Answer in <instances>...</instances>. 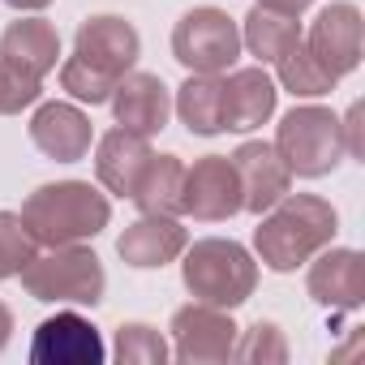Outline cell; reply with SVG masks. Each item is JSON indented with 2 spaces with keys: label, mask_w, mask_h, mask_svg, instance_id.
<instances>
[{
  "label": "cell",
  "mask_w": 365,
  "mask_h": 365,
  "mask_svg": "<svg viewBox=\"0 0 365 365\" xmlns=\"http://www.w3.org/2000/svg\"><path fill=\"white\" fill-rule=\"evenodd\" d=\"M9 331H14V309L0 301V352H5V344H9Z\"/></svg>",
  "instance_id": "cell-30"
},
{
  "label": "cell",
  "mask_w": 365,
  "mask_h": 365,
  "mask_svg": "<svg viewBox=\"0 0 365 365\" xmlns=\"http://www.w3.org/2000/svg\"><path fill=\"white\" fill-rule=\"evenodd\" d=\"M103 356L108 348H103L99 327L82 318L78 309H61L35 327V339H31L35 365H103Z\"/></svg>",
  "instance_id": "cell-10"
},
{
  "label": "cell",
  "mask_w": 365,
  "mask_h": 365,
  "mask_svg": "<svg viewBox=\"0 0 365 365\" xmlns=\"http://www.w3.org/2000/svg\"><path fill=\"white\" fill-rule=\"evenodd\" d=\"M150 142L142 133H129V129H108L99 138V150H95V172H99V185L116 198H133V185L142 168L150 163Z\"/></svg>",
  "instance_id": "cell-19"
},
{
  "label": "cell",
  "mask_w": 365,
  "mask_h": 365,
  "mask_svg": "<svg viewBox=\"0 0 365 365\" xmlns=\"http://www.w3.org/2000/svg\"><path fill=\"white\" fill-rule=\"evenodd\" d=\"M339 232V215L318 194H284L271 211H262V224L254 228V250L262 267L275 275H288L305 267L318 250H327Z\"/></svg>",
  "instance_id": "cell-2"
},
{
  "label": "cell",
  "mask_w": 365,
  "mask_h": 365,
  "mask_svg": "<svg viewBox=\"0 0 365 365\" xmlns=\"http://www.w3.org/2000/svg\"><path fill=\"white\" fill-rule=\"evenodd\" d=\"M275 82L262 65L224 78V133H250L275 116Z\"/></svg>",
  "instance_id": "cell-17"
},
{
  "label": "cell",
  "mask_w": 365,
  "mask_h": 365,
  "mask_svg": "<svg viewBox=\"0 0 365 365\" xmlns=\"http://www.w3.org/2000/svg\"><path fill=\"white\" fill-rule=\"evenodd\" d=\"M275 73H279V82H284V91H292V95H301V99H314V95H327V91H335V78H327L322 69H318V61L309 56V48H305V35L271 65Z\"/></svg>",
  "instance_id": "cell-23"
},
{
  "label": "cell",
  "mask_w": 365,
  "mask_h": 365,
  "mask_svg": "<svg viewBox=\"0 0 365 365\" xmlns=\"http://www.w3.org/2000/svg\"><path fill=\"white\" fill-rule=\"evenodd\" d=\"M91 138H95V129H91L86 112L73 108V103H56V99H52V103H39L35 116H31V142H35L48 159H56V163H78V159H86Z\"/></svg>",
  "instance_id": "cell-15"
},
{
  "label": "cell",
  "mask_w": 365,
  "mask_h": 365,
  "mask_svg": "<svg viewBox=\"0 0 365 365\" xmlns=\"http://www.w3.org/2000/svg\"><path fill=\"white\" fill-rule=\"evenodd\" d=\"M35 254H39V245H35L31 228L22 224V215L0 211V284L14 279V275H22V267H26Z\"/></svg>",
  "instance_id": "cell-24"
},
{
  "label": "cell",
  "mask_w": 365,
  "mask_h": 365,
  "mask_svg": "<svg viewBox=\"0 0 365 365\" xmlns=\"http://www.w3.org/2000/svg\"><path fill=\"white\" fill-rule=\"evenodd\" d=\"M176 116L198 138L224 133V78L220 73H190L176 91Z\"/></svg>",
  "instance_id": "cell-20"
},
{
  "label": "cell",
  "mask_w": 365,
  "mask_h": 365,
  "mask_svg": "<svg viewBox=\"0 0 365 365\" xmlns=\"http://www.w3.org/2000/svg\"><path fill=\"white\" fill-rule=\"evenodd\" d=\"M271 146L279 150V159L288 163L292 176H309V180L335 172L348 155L339 116L331 108H318V103H301V108L284 112Z\"/></svg>",
  "instance_id": "cell-5"
},
{
  "label": "cell",
  "mask_w": 365,
  "mask_h": 365,
  "mask_svg": "<svg viewBox=\"0 0 365 365\" xmlns=\"http://www.w3.org/2000/svg\"><path fill=\"white\" fill-rule=\"evenodd\" d=\"M228 159L241 176V211L262 215L292 190V172L271 142H241Z\"/></svg>",
  "instance_id": "cell-12"
},
{
  "label": "cell",
  "mask_w": 365,
  "mask_h": 365,
  "mask_svg": "<svg viewBox=\"0 0 365 365\" xmlns=\"http://www.w3.org/2000/svg\"><path fill=\"white\" fill-rule=\"evenodd\" d=\"M262 9H271V14H284V18H301L314 0H258Z\"/></svg>",
  "instance_id": "cell-29"
},
{
  "label": "cell",
  "mask_w": 365,
  "mask_h": 365,
  "mask_svg": "<svg viewBox=\"0 0 365 365\" xmlns=\"http://www.w3.org/2000/svg\"><path fill=\"white\" fill-rule=\"evenodd\" d=\"M172 56L190 73H224L241 56V26L224 9H190L172 26Z\"/></svg>",
  "instance_id": "cell-7"
},
{
  "label": "cell",
  "mask_w": 365,
  "mask_h": 365,
  "mask_svg": "<svg viewBox=\"0 0 365 365\" xmlns=\"http://www.w3.org/2000/svg\"><path fill=\"white\" fill-rule=\"evenodd\" d=\"M344 125V146H348V155H361V103H352L348 108V120H339Z\"/></svg>",
  "instance_id": "cell-28"
},
{
  "label": "cell",
  "mask_w": 365,
  "mask_h": 365,
  "mask_svg": "<svg viewBox=\"0 0 365 365\" xmlns=\"http://www.w3.org/2000/svg\"><path fill=\"white\" fill-rule=\"evenodd\" d=\"M190 245V232L176 224V215H142L138 224H129L116 241V254L138 267V271H155V267H168L185 254Z\"/></svg>",
  "instance_id": "cell-16"
},
{
  "label": "cell",
  "mask_w": 365,
  "mask_h": 365,
  "mask_svg": "<svg viewBox=\"0 0 365 365\" xmlns=\"http://www.w3.org/2000/svg\"><path fill=\"white\" fill-rule=\"evenodd\" d=\"M138 52H142V39H138L133 22H125L116 14H95L78 26L73 56L61 65V86L91 108L108 103L116 82L138 65Z\"/></svg>",
  "instance_id": "cell-1"
},
{
  "label": "cell",
  "mask_w": 365,
  "mask_h": 365,
  "mask_svg": "<svg viewBox=\"0 0 365 365\" xmlns=\"http://www.w3.org/2000/svg\"><path fill=\"white\" fill-rule=\"evenodd\" d=\"M305 48L309 56L318 61V69L327 78H344L361 65V9L352 5V0H335V5H327L309 35H305Z\"/></svg>",
  "instance_id": "cell-11"
},
{
  "label": "cell",
  "mask_w": 365,
  "mask_h": 365,
  "mask_svg": "<svg viewBox=\"0 0 365 365\" xmlns=\"http://www.w3.org/2000/svg\"><path fill=\"white\" fill-rule=\"evenodd\" d=\"M237 361H288V344H284V331L275 322H254L245 331H237V348H232Z\"/></svg>",
  "instance_id": "cell-26"
},
{
  "label": "cell",
  "mask_w": 365,
  "mask_h": 365,
  "mask_svg": "<svg viewBox=\"0 0 365 365\" xmlns=\"http://www.w3.org/2000/svg\"><path fill=\"white\" fill-rule=\"evenodd\" d=\"M185 288L194 292V301L215 305V309H237L254 297L258 288V262L250 258L245 245L224 241V237H207L185 245V262H180Z\"/></svg>",
  "instance_id": "cell-4"
},
{
  "label": "cell",
  "mask_w": 365,
  "mask_h": 365,
  "mask_svg": "<svg viewBox=\"0 0 365 365\" xmlns=\"http://www.w3.org/2000/svg\"><path fill=\"white\" fill-rule=\"evenodd\" d=\"M301 39V26L297 18H284V14H271L262 5H254L245 14V31H241V43L262 61V65H275L292 43Z\"/></svg>",
  "instance_id": "cell-22"
},
{
  "label": "cell",
  "mask_w": 365,
  "mask_h": 365,
  "mask_svg": "<svg viewBox=\"0 0 365 365\" xmlns=\"http://www.w3.org/2000/svg\"><path fill=\"white\" fill-rule=\"evenodd\" d=\"M22 288L48 305H99L108 275L103 262L82 245H56L22 267Z\"/></svg>",
  "instance_id": "cell-6"
},
{
  "label": "cell",
  "mask_w": 365,
  "mask_h": 365,
  "mask_svg": "<svg viewBox=\"0 0 365 365\" xmlns=\"http://www.w3.org/2000/svg\"><path fill=\"white\" fill-rule=\"evenodd\" d=\"M180 180H185L180 155H150L129 202L142 215H180Z\"/></svg>",
  "instance_id": "cell-21"
},
{
  "label": "cell",
  "mask_w": 365,
  "mask_h": 365,
  "mask_svg": "<svg viewBox=\"0 0 365 365\" xmlns=\"http://www.w3.org/2000/svg\"><path fill=\"white\" fill-rule=\"evenodd\" d=\"M241 211V176L228 155H202L180 180V215L202 224H224Z\"/></svg>",
  "instance_id": "cell-8"
},
{
  "label": "cell",
  "mask_w": 365,
  "mask_h": 365,
  "mask_svg": "<svg viewBox=\"0 0 365 365\" xmlns=\"http://www.w3.org/2000/svg\"><path fill=\"white\" fill-rule=\"evenodd\" d=\"M39 95H43V82L39 78H26L14 65L0 61V116H18L22 108L39 103Z\"/></svg>",
  "instance_id": "cell-27"
},
{
  "label": "cell",
  "mask_w": 365,
  "mask_h": 365,
  "mask_svg": "<svg viewBox=\"0 0 365 365\" xmlns=\"http://www.w3.org/2000/svg\"><path fill=\"white\" fill-rule=\"evenodd\" d=\"M108 103H112L116 125L129 129V133H142V138L159 133V129L168 125V116H172V91L163 86L159 73H138V69H129V73L116 82V91L108 95Z\"/></svg>",
  "instance_id": "cell-13"
},
{
  "label": "cell",
  "mask_w": 365,
  "mask_h": 365,
  "mask_svg": "<svg viewBox=\"0 0 365 365\" xmlns=\"http://www.w3.org/2000/svg\"><path fill=\"white\" fill-rule=\"evenodd\" d=\"M116 361L120 365H163L168 361V344L155 327L146 322H125L116 331Z\"/></svg>",
  "instance_id": "cell-25"
},
{
  "label": "cell",
  "mask_w": 365,
  "mask_h": 365,
  "mask_svg": "<svg viewBox=\"0 0 365 365\" xmlns=\"http://www.w3.org/2000/svg\"><path fill=\"white\" fill-rule=\"evenodd\" d=\"M9 9H22V14H35V9H48L52 0H5Z\"/></svg>",
  "instance_id": "cell-31"
},
{
  "label": "cell",
  "mask_w": 365,
  "mask_h": 365,
  "mask_svg": "<svg viewBox=\"0 0 365 365\" xmlns=\"http://www.w3.org/2000/svg\"><path fill=\"white\" fill-rule=\"evenodd\" d=\"M172 352L185 365H207V361H228L237 348V322L228 318V309L190 301L172 314Z\"/></svg>",
  "instance_id": "cell-9"
},
{
  "label": "cell",
  "mask_w": 365,
  "mask_h": 365,
  "mask_svg": "<svg viewBox=\"0 0 365 365\" xmlns=\"http://www.w3.org/2000/svg\"><path fill=\"white\" fill-rule=\"evenodd\" d=\"M112 220V202L91 185V180H52L39 185L22 202V224L31 228L35 245H82L99 237Z\"/></svg>",
  "instance_id": "cell-3"
},
{
  "label": "cell",
  "mask_w": 365,
  "mask_h": 365,
  "mask_svg": "<svg viewBox=\"0 0 365 365\" xmlns=\"http://www.w3.org/2000/svg\"><path fill=\"white\" fill-rule=\"evenodd\" d=\"M305 292L327 309H356L365 301V258L356 250H318L309 258Z\"/></svg>",
  "instance_id": "cell-14"
},
{
  "label": "cell",
  "mask_w": 365,
  "mask_h": 365,
  "mask_svg": "<svg viewBox=\"0 0 365 365\" xmlns=\"http://www.w3.org/2000/svg\"><path fill=\"white\" fill-rule=\"evenodd\" d=\"M56 56H61V35L43 18H18V22L5 26V35H0V61L14 65L26 78L43 82L56 69Z\"/></svg>",
  "instance_id": "cell-18"
}]
</instances>
